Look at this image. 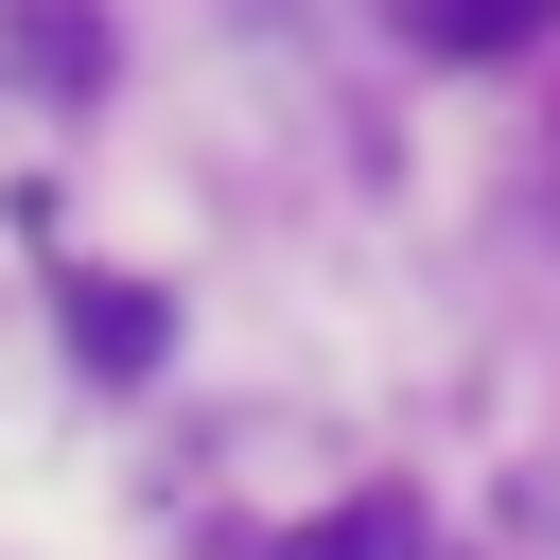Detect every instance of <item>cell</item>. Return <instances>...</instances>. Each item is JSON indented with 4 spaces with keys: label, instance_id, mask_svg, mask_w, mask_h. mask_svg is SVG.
<instances>
[{
    "label": "cell",
    "instance_id": "6da1fadb",
    "mask_svg": "<svg viewBox=\"0 0 560 560\" xmlns=\"http://www.w3.org/2000/svg\"><path fill=\"white\" fill-rule=\"evenodd\" d=\"M70 350H88V368H105V385H140V368H158V350H175V315H158V298H140V280H70Z\"/></svg>",
    "mask_w": 560,
    "mask_h": 560
},
{
    "label": "cell",
    "instance_id": "7a4b0ae2",
    "mask_svg": "<svg viewBox=\"0 0 560 560\" xmlns=\"http://www.w3.org/2000/svg\"><path fill=\"white\" fill-rule=\"evenodd\" d=\"M420 35H438V52H542L560 0H420Z\"/></svg>",
    "mask_w": 560,
    "mask_h": 560
},
{
    "label": "cell",
    "instance_id": "3957f363",
    "mask_svg": "<svg viewBox=\"0 0 560 560\" xmlns=\"http://www.w3.org/2000/svg\"><path fill=\"white\" fill-rule=\"evenodd\" d=\"M280 560H402V508H332V525H298Z\"/></svg>",
    "mask_w": 560,
    "mask_h": 560
}]
</instances>
